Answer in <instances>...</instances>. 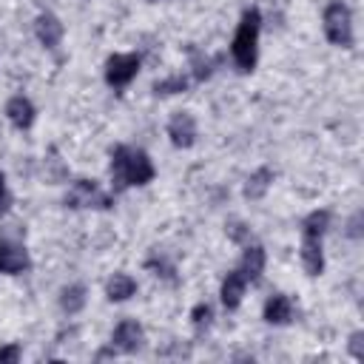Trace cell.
Listing matches in <instances>:
<instances>
[{
    "label": "cell",
    "mask_w": 364,
    "mask_h": 364,
    "mask_svg": "<svg viewBox=\"0 0 364 364\" xmlns=\"http://www.w3.org/2000/svg\"><path fill=\"white\" fill-rule=\"evenodd\" d=\"M111 188L114 191H128V188H142L156 176V168L151 156L142 148L131 145H114L111 148Z\"/></svg>",
    "instance_id": "1"
},
{
    "label": "cell",
    "mask_w": 364,
    "mask_h": 364,
    "mask_svg": "<svg viewBox=\"0 0 364 364\" xmlns=\"http://www.w3.org/2000/svg\"><path fill=\"white\" fill-rule=\"evenodd\" d=\"M330 210L316 208L301 219V245H299V259L307 276H321L324 273V250H321V236L330 228Z\"/></svg>",
    "instance_id": "2"
},
{
    "label": "cell",
    "mask_w": 364,
    "mask_h": 364,
    "mask_svg": "<svg viewBox=\"0 0 364 364\" xmlns=\"http://www.w3.org/2000/svg\"><path fill=\"white\" fill-rule=\"evenodd\" d=\"M259 31H262V11L259 9H245L239 23H236L233 40H230V57H233V63H236V68L242 74H250L256 68V60H259Z\"/></svg>",
    "instance_id": "3"
},
{
    "label": "cell",
    "mask_w": 364,
    "mask_h": 364,
    "mask_svg": "<svg viewBox=\"0 0 364 364\" xmlns=\"http://www.w3.org/2000/svg\"><path fill=\"white\" fill-rule=\"evenodd\" d=\"M321 28L330 46L338 48H353L355 37H353V11L344 0H330L321 11Z\"/></svg>",
    "instance_id": "4"
},
{
    "label": "cell",
    "mask_w": 364,
    "mask_h": 364,
    "mask_svg": "<svg viewBox=\"0 0 364 364\" xmlns=\"http://www.w3.org/2000/svg\"><path fill=\"white\" fill-rule=\"evenodd\" d=\"M63 205H65V208H74V210H80V208L108 210V208L114 205V196H111L108 191H102L94 179H74L71 188H68L65 196H63Z\"/></svg>",
    "instance_id": "5"
},
{
    "label": "cell",
    "mask_w": 364,
    "mask_h": 364,
    "mask_svg": "<svg viewBox=\"0 0 364 364\" xmlns=\"http://www.w3.org/2000/svg\"><path fill=\"white\" fill-rule=\"evenodd\" d=\"M139 65H142V60H139L136 51H128V54H111V57L105 60V71H102L108 88L122 91V88L139 74Z\"/></svg>",
    "instance_id": "6"
},
{
    "label": "cell",
    "mask_w": 364,
    "mask_h": 364,
    "mask_svg": "<svg viewBox=\"0 0 364 364\" xmlns=\"http://www.w3.org/2000/svg\"><path fill=\"white\" fill-rule=\"evenodd\" d=\"M142 341H145V330H142V324L139 321H134V318H122L117 327H114V333H111V350L114 353H122V355H131V353H136L139 347H142Z\"/></svg>",
    "instance_id": "7"
},
{
    "label": "cell",
    "mask_w": 364,
    "mask_h": 364,
    "mask_svg": "<svg viewBox=\"0 0 364 364\" xmlns=\"http://www.w3.org/2000/svg\"><path fill=\"white\" fill-rule=\"evenodd\" d=\"M31 267V256L28 250L14 242V239H0V273L6 276H20Z\"/></svg>",
    "instance_id": "8"
},
{
    "label": "cell",
    "mask_w": 364,
    "mask_h": 364,
    "mask_svg": "<svg viewBox=\"0 0 364 364\" xmlns=\"http://www.w3.org/2000/svg\"><path fill=\"white\" fill-rule=\"evenodd\" d=\"M168 139L173 148H191L196 142V119L191 111H173L168 119Z\"/></svg>",
    "instance_id": "9"
},
{
    "label": "cell",
    "mask_w": 364,
    "mask_h": 364,
    "mask_svg": "<svg viewBox=\"0 0 364 364\" xmlns=\"http://www.w3.org/2000/svg\"><path fill=\"white\" fill-rule=\"evenodd\" d=\"M34 34H37L40 46L51 51V48H57V46H60V40H63L65 28H63V23H60V17H57V14H51V11H40V14H37V20H34Z\"/></svg>",
    "instance_id": "10"
},
{
    "label": "cell",
    "mask_w": 364,
    "mask_h": 364,
    "mask_svg": "<svg viewBox=\"0 0 364 364\" xmlns=\"http://www.w3.org/2000/svg\"><path fill=\"white\" fill-rule=\"evenodd\" d=\"M6 117H9V122H11L17 131H28V128L34 125V119H37V108H34V102H31L28 97L14 94V97L6 102Z\"/></svg>",
    "instance_id": "11"
},
{
    "label": "cell",
    "mask_w": 364,
    "mask_h": 364,
    "mask_svg": "<svg viewBox=\"0 0 364 364\" xmlns=\"http://www.w3.org/2000/svg\"><path fill=\"white\" fill-rule=\"evenodd\" d=\"M262 318L273 327H282V324H290L293 321V301L287 293H273L267 296L264 307H262Z\"/></svg>",
    "instance_id": "12"
},
{
    "label": "cell",
    "mask_w": 364,
    "mask_h": 364,
    "mask_svg": "<svg viewBox=\"0 0 364 364\" xmlns=\"http://www.w3.org/2000/svg\"><path fill=\"white\" fill-rule=\"evenodd\" d=\"M264 262H267V253H264L262 245H245V253H242L236 270L247 279V284H253V282L262 279V273H264Z\"/></svg>",
    "instance_id": "13"
},
{
    "label": "cell",
    "mask_w": 364,
    "mask_h": 364,
    "mask_svg": "<svg viewBox=\"0 0 364 364\" xmlns=\"http://www.w3.org/2000/svg\"><path fill=\"white\" fill-rule=\"evenodd\" d=\"M245 290H247V279H245L239 270H228L225 279H222V287H219L222 307H225V310H236V307L242 304Z\"/></svg>",
    "instance_id": "14"
},
{
    "label": "cell",
    "mask_w": 364,
    "mask_h": 364,
    "mask_svg": "<svg viewBox=\"0 0 364 364\" xmlns=\"http://www.w3.org/2000/svg\"><path fill=\"white\" fill-rule=\"evenodd\" d=\"M273 179H276V173L267 168V165H262V168H256L247 179H245V199H250V202H256V199H262L267 191H270V185H273Z\"/></svg>",
    "instance_id": "15"
},
{
    "label": "cell",
    "mask_w": 364,
    "mask_h": 364,
    "mask_svg": "<svg viewBox=\"0 0 364 364\" xmlns=\"http://www.w3.org/2000/svg\"><path fill=\"white\" fill-rule=\"evenodd\" d=\"M136 293V279L131 273H114L105 284V299L108 301H128Z\"/></svg>",
    "instance_id": "16"
},
{
    "label": "cell",
    "mask_w": 364,
    "mask_h": 364,
    "mask_svg": "<svg viewBox=\"0 0 364 364\" xmlns=\"http://www.w3.org/2000/svg\"><path fill=\"white\" fill-rule=\"evenodd\" d=\"M88 290H85V284H65L63 290H60V296H57V301H60V310L65 313V316H77L82 307H85V296Z\"/></svg>",
    "instance_id": "17"
},
{
    "label": "cell",
    "mask_w": 364,
    "mask_h": 364,
    "mask_svg": "<svg viewBox=\"0 0 364 364\" xmlns=\"http://www.w3.org/2000/svg\"><path fill=\"white\" fill-rule=\"evenodd\" d=\"M188 85H191V80H188L185 74H171V77H165V80H156L151 91H154L156 97H171V94L188 91Z\"/></svg>",
    "instance_id": "18"
},
{
    "label": "cell",
    "mask_w": 364,
    "mask_h": 364,
    "mask_svg": "<svg viewBox=\"0 0 364 364\" xmlns=\"http://www.w3.org/2000/svg\"><path fill=\"white\" fill-rule=\"evenodd\" d=\"M191 57H193V80H196V82L208 80V77L213 74V65H216V60H210V57H202L196 48H191Z\"/></svg>",
    "instance_id": "19"
},
{
    "label": "cell",
    "mask_w": 364,
    "mask_h": 364,
    "mask_svg": "<svg viewBox=\"0 0 364 364\" xmlns=\"http://www.w3.org/2000/svg\"><path fill=\"white\" fill-rule=\"evenodd\" d=\"M210 318H213V310H210V304H208V301H199V304L191 310V324H193V330H196V333L208 330V327H210Z\"/></svg>",
    "instance_id": "20"
},
{
    "label": "cell",
    "mask_w": 364,
    "mask_h": 364,
    "mask_svg": "<svg viewBox=\"0 0 364 364\" xmlns=\"http://www.w3.org/2000/svg\"><path fill=\"white\" fill-rule=\"evenodd\" d=\"M228 236L233 239V242H239V245H245L247 242V236H250V228L245 225V222H239V219H233V222H228Z\"/></svg>",
    "instance_id": "21"
},
{
    "label": "cell",
    "mask_w": 364,
    "mask_h": 364,
    "mask_svg": "<svg viewBox=\"0 0 364 364\" xmlns=\"http://www.w3.org/2000/svg\"><path fill=\"white\" fill-rule=\"evenodd\" d=\"M17 361H20V344L0 347V364H17Z\"/></svg>",
    "instance_id": "22"
},
{
    "label": "cell",
    "mask_w": 364,
    "mask_h": 364,
    "mask_svg": "<svg viewBox=\"0 0 364 364\" xmlns=\"http://www.w3.org/2000/svg\"><path fill=\"white\" fill-rule=\"evenodd\" d=\"M11 208V193H9V185H6V173L0 171V216H6Z\"/></svg>",
    "instance_id": "23"
},
{
    "label": "cell",
    "mask_w": 364,
    "mask_h": 364,
    "mask_svg": "<svg viewBox=\"0 0 364 364\" xmlns=\"http://www.w3.org/2000/svg\"><path fill=\"white\" fill-rule=\"evenodd\" d=\"M361 338H364V333L358 330V333H353V336H350V344H347L355 361H361V358H364V341H361Z\"/></svg>",
    "instance_id": "24"
},
{
    "label": "cell",
    "mask_w": 364,
    "mask_h": 364,
    "mask_svg": "<svg viewBox=\"0 0 364 364\" xmlns=\"http://www.w3.org/2000/svg\"><path fill=\"white\" fill-rule=\"evenodd\" d=\"M148 3H156V0H148Z\"/></svg>",
    "instance_id": "25"
}]
</instances>
